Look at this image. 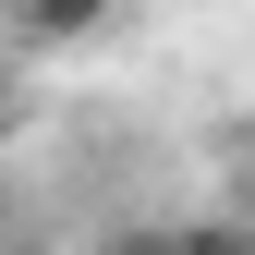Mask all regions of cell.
<instances>
[{
	"mask_svg": "<svg viewBox=\"0 0 255 255\" xmlns=\"http://www.w3.org/2000/svg\"><path fill=\"white\" fill-rule=\"evenodd\" d=\"M98 255H255L243 219H122Z\"/></svg>",
	"mask_w": 255,
	"mask_h": 255,
	"instance_id": "1",
	"label": "cell"
},
{
	"mask_svg": "<svg viewBox=\"0 0 255 255\" xmlns=\"http://www.w3.org/2000/svg\"><path fill=\"white\" fill-rule=\"evenodd\" d=\"M110 24V0H12V49L24 61H49V49H85Z\"/></svg>",
	"mask_w": 255,
	"mask_h": 255,
	"instance_id": "2",
	"label": "cell"
}]
</instances>
